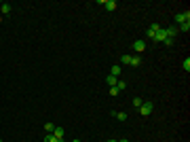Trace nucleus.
Wrapping results in <instances>:
<instances>
[{
  "label": "nucleus",
  "mask_w": 190,
  "mask_h": 142,
  "mask_svg": "<svg viewBox=\"0 0 190 142\" xmlns=\"http://www.w3.org/2000/svg\"><path fill=\"white\" fill-rule=\"evenodd\" d=\"M175 21H178L180 26H182V24H188V21H190V13H188V11H186V13H178V15H175Z\"/></svg>",
  "instance_id": "20e7f679"
},
{
  "label": "nucleus",
  "mask_w": 190,
  "mask_h": 142,
  "mask_svg": "<svg viewBox=\"0 0 190 142\" xmlns=\"http://www.w3.org/2000/svg\"><path fill=\"white\" fill-rule=\"evenodd\" d=\"M0 142H2V138H0Z\"/></svg>",
  "instance_id": "393cba45"
},
{
  "label": "nucleus",
  "mask_w": 190,
  "mask_h": 142,
  "mask_svg": "<svg viewBox=\"0 0 190 142\" xmlns=\"http://www.w3.org/2000/svg\"><path fill=\"white\" fill-rule=\"evenodd\" d=\"M110 74H112V76H116V79H118V74H121V66H118V64H114L112 68H110Z\"/></svg>",
  "instance_id": "6e6552de"
},
{
  "label": "nucleus",
  "mask_w": 190,
  "mask_h": 142,
  "mask_svg": "<svg viewBox=\"0 0 190 142\" xmlns=\"http://www.w3.org/2000/svg\"><path fill=\"white\" fill-rule=\"evenodd\" d=\"M165 32H167V38H173L178 34V28H165Z\"/></svg>",
  "instance_id": "9d476101"
},
{
  "label": "nucleus",
  "mask_w": 190,
  "mask_h": 142,
  "mask_svg": "<svg viewBox=\"0 0 190 142\" xmlns=\"http://www.w3.org/2000/svg\"><path fill=\"white\" fill-rule=\"evenodd\" d=\"M53 136H55V138H57L59 142H63V129H61V127H57V125H55V129H53Z\"/></svg>",
  "instance_id": "423d86ee"
},
{
  "label": "nucleus",
  "mask_w": 190,
  "mask_h": 142,
  "mask_svg": "<svg viewBox=\"0 0 190 142\" xmlns=\"http://www.w3.org/2000/svg\"><path fill=\"white\" fill-rule=\"evenodd\" d=\"M44 142H59V140H57L53 134H47V136H44Z\"/></svg>",
  "instance_id": "ddd939ff"
},
{
  "label": "nucleus",
  "mask_w": 190,
  "mask_h": 142,
  "mask_svg": "<svg viewBox=\"0 0 190 142\" xmlns=\"http://www.w3.org/2000/svg\"><path fill=\"white\" fill-rule=\"evenodd\" d=\"M158 30H161V26H158V24H152V28H148V36H152L154 32H158Z\"/></svg>",
  "instance_id": "f8f14e48"
},
{
  "label": "nucleus",
  "mask_w": 190,
  "mask_h": 142,
  "mask_svg": "<svg viewBox=\"0 0 190 142\" xmlns=\"http://www.w3.org/2000/svg\"><path fill=\"white\" fill-rule=\"evenodd\" d=\"M99 4H102L106 11H114L116 7H118V4H116V0H99Z\"/></svg>",
  "instance_id": "f03ea898"
},
{
  "label": "nucleus",
  "mask_w": 190,
  "mask_h": 142,
  "mask_svg": "<svg viewBox=\"0 0 190 142\" xmlns=\"http://www.w3.org/2000/svg\"><path fill=\"white\" fill-rule=\"evenodd\" d=\"M121 62L122 64H129L131 62V55H121Z\"/></svg>",
  "instance_id": "6ab92c4d"
},
{
  "label": "nucleus",
  "mask_w": 190,
  "mask_h": 142,
  "mask_svg": "<svg viewBox=\"0 0 190 142\" xmlns=\"http://www.w3.org/2000/svg\"><path fill=\"white\" fill-rule=\"evenodd\" d=\"M11 9H13V7H11L9 2H2V4H0V11H2L4 15H9V13H11Z\"/></svg>",
  "instance_id": "0eeeda50"
},
{
  "label": "nucleus",
  "mask_w": 190,
  "mask_h": 142,
  "mask_svg": "<svg viewBox=\"0 0 190 142\" xmlns=\"http://www.w3.org/2000/svg\"><path fill=\"white\" fill-rule=\"evenodd\" d=\"M112 117H116L118 121H127V113H116V110H114V113H112Z\"/></svg>",
  "instance_id": "9b49d317"
},
{
  "label": "nucleus",
  "mask_w": 190,
  "mask_h": 142,
  "mask_svg": "<svg viewBox=\"0 0 190 142\" xmlns=\"http://www.w3.org/2000/svg\"><path fill=\"white\" fill-rule=\"evenodd\" d=\"M150 38H152V40H156V43H165V40H167V32H165V28H161L158 32H154Z\"/></svg>",
  "instance_id": "f257e3e1"
},
{
  "label": "nucleus",
  "mask_w": 190,
  "mask_h": 142,
  "mask_svg": "<svg viewBox=\"0 0 190 142\" xmlns=\"http://www.w3.org/2000/svg\"><path fill=\"white\" fill-rule=\"evenodd\" d=\"M139 64H142V57H131L129 66H139Z\"/></svg>",
  "instance_id": "4468645a"
},
{
  "label": "nucleus",
  "mask_w": 190,
  "mask_h": 142,
  "mask_svg": "<svg viewBox=\"0 0 190 142\" xmlns=\"http://www.w3.org/2000/svg\"><path fill=\"white\" fill-rule=\"evenodd\" d=\"M180 30H182V32H188V30H190V21H188V24H182Z\"/></svg>",
  "instance_id": "aec40b11"
},
{
  "label": "nucleus",
  "mask_w": 190,
  "mask_h": 142,
  "mask_svg": "<svg viewBox=\"0 0 190 142\" xmlns=\"http://www.w3.org/2000/svg\"><path fill=\"white\" fill-rule=\"evenodd\" d=\"M106 83H108L110 87H114V85L118 83V79H116V76H112V74H108V76H106Z\"/></svg>",
  "instance_id": "1a4fd4ad"
},
{
  "label": "nucleus",
  "mask_w": 190,
  "mask_h": 142,
  "mask_svg": "<svg viewBox=\"0 0 190 142\" xmlns=\"http://www.w3.org/2000/svg\"><path fill=\"white\" fill-rule=\"evenodd\" d=\"M53 129H55V125L53 123H44V132L47 134H53Z\"/></svg>",
  "instance_id": "dca6fc26"
},
{
  "label": "nucleus",
  "mask_w": 190,
  "mask_h": 142,
  "mask_svg": "<svg viewBox=\"0 0 190 142\" xmlns=\"http://www.w3.org/2000/svg\"><path fill=\"white\" fill-rule=\"evenodd\" d=\"M182 68H184L186 72H190V57H186V60H184V64H182Z\"/></svg>",
  "instance_id": "2eb2a0df"
},
{
  "label": "nucleus",
  "mask_w": 190,
  "mask_h": 142,
  "mask_svg": "<svg viewBox=\"0 0 190 142\" xmlns=\"http://www.w3.org/2000/svg\"><path fill=\"white\" fill-rule=\"evenodd\" d=\"M133 49H135L138 53H144V51H146V43H144V40H135V43H133Z\"/></svg>",
  "instance_id": "39448f33"
},
{
  "label": "nucleus",
  "mask_w": 190,
  "mask_h": 142,
  "mask_svg": "<svg viewBox=\"0 0 190 142\" xmlns=\"http://www.w3.org/2000/svg\"><path fill=\"white\" fill-rule=\"evenodd\" d=\"M116 142H129V140H127V138H122V140H116Z\"/></svg>",
  "instance_id": "4be33fe9"
},
{
  "label": "nucleus",
  "mask_w": 190,
  "mask_h": 142,
  "mask_svg": "<svg viewBox=\"0 0 190 142\" xmlns=\"http://www.w3.org/2000/svg\"><path fill=\"white\" fill-rule=\"evenodd\" d=\"M106 142H116V140H114V138H110V140H106Z\"/></svg>",
  "instance_id": "5701e85b"
},
{
  "label": "nucleus",
  "mask_w": 190,
  "mask_h": 142,
  "mask_svg": "<svg viewBox=\"0 0 190 142\" xmlns=\"http://www.w3.org/2000/svg\"><path fill=\"white\" fill-rule=\"evenodd\" d=\"M142 102H144L142 98H133V106H135V108H139V106H142Z\"/></svg>",
  "instance_id": "a211bd4d"
},
{
  "label": "nucleus",
  "mask_w": 190,
  "mask_h": 142,
  "mask_svg": "<svg viewBox=\"0 0 190 142\" xmlns=\"http://www.w3.org/2000/svg\"><path fill=\"white\" fill-rule=\"evenodd\" d=\"M72 142H80V140H78V138H74V140H72Z\"/></svg>",
  "instance_id": "b1692460"
},
{
  "label": "nucleus",
  "mask_w": 190,
  "mask_h": 142,
  "mask_svg": "<svg viewBox=\"0 0 190 142\" xmlns=\"http://www.w3.org/2000/svg\"><path fill=\"white\" fill-rule=\"evenodd\" d=\"M139 113L144 117H148L150 113H152V102H142V106H139Z\"/></svg>",
  "instance_id": "7ed1b4c3"
},
{
  "label": "nucleus",
  "mask_w": 190,
  "mask_h": 142,
  "mask_svg": "<svg viewBox=\"0 0 190 142\" xmlns=\"http://www.w3.org/2000/svg\"><path fill=\"white\" fill-rule=\"evenodd\" d=\"M116 89H118V91L127 89V83H125V81H118V83H116Z\"/></svg>",
  "instance_id": "f3484780"
},
{
  "label": "nucleus",
  "mask_w": 190,
  "mask_h": 142,
  "mask_svg": "<svg viewBox=\"0 0 190 142\" xmlns=\"http://www.w3.org/2000/svg\"><path fill=\"white\" fill-rule=\"evenodd\" d=\"M110 96H118V89H116V85H114V87H110Z\"/></svg>",
  "instance_id": "412c9836"
}]
</instances>
